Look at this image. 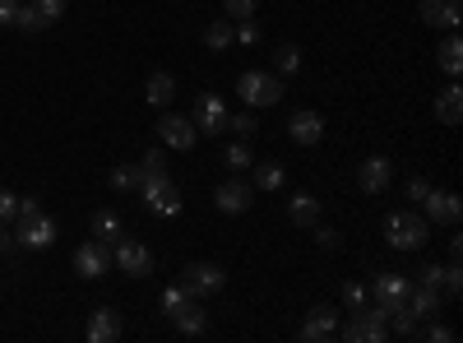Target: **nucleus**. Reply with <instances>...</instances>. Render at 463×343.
<instances>
[{"label": "nucleus", "instance_id": "1", "mask_svg": "<svg viewBox=\"0 0 463 343\" xmlns=\"http://www.w3.org/2000/svg\"><path fill=\"white\" fill-rule=\"evenodd\" d=\"M427 237H431V223L417 209H394L390 218H384V242H390L394 251H421Z\"/></svg>", "mask_w": 463, "mask_h": 343}, {"label": "nucleus", "instance_id": "2", "mask_svg": "<svg viewBox=\"0 0 463 343\" xmlns=\"http://www.w3.org/2000/svg\"><path fill=\"white\" fill-rule=\"evenodd\" d=\"M135 190H139V200H144L148 214H158V218H176V214H181V190H176V181H172L167 172L139 176Z\"/></svg>", "mask_w": 463, "mask_h": 343}, {"label": "nucleus", "instance_id": "3", "mask_svg": "<svg viewBox=\"0 0 463 343\" xmlns=\"http://www.w3.org/2000/svg\"><path fill=\"white\" fill-rule=\"evenodd\" d=\"M338 338H347V343H384L390 338V316H384L380 307H357V311H347V325H338Z\"/></svg>", "mask_w": 463, "mask_h": 343}, {"label": "nucleus", "instance_id": "4", "mask_svg": "<svg viewBox=\"0 0 463 343\" xmlns=\"http://www.w3.org/2000/svg\"><path fill=\"white\" fill-rule=\"evenodd\" d=\"M237 93L246 98V107H279V102H283V74L246 70L241 80H237Z\"/></svg>", "mask_w": 463, "mask_h": 343}, {"label": "nucleus", "instance_id": "5", "mask_svg": "<svg viewBox=\"0 0 463 343\" xmlns=\"http://www.w3.org/2000/svg\"><path fill=\"white\" fill-rule=\"evenodd\" d=\"M111 264H116V270H121V274H130V279H148L153 274V251L139 242V237H116L111 242Z\"/></svg>", "mask_w": 463, "mask_h": 343}, {"label": "nucleus", "instance_id": "6", "mask_svg": "<svg viewBox=\"0 0 463 343\" xmlns=\"http://www.w3.org/2000/svg\"><path fill=\"white\" fill-rule=\"evenodd\" d=\"M56 218L52 214H19V233H14V246H24V251H47L52 242H56Z\"/></svg>", "mask_w": 463, "mask_h": 343}, {"label": "nucleus", "instance_id": "7", "mask_svg": "<svg viewBox=\"0 0 463 343\" xmlns=\"http://www.w3.org/2000/svg\"><path fill=\"white\" fill-rule=\"evenodd\" d=\"M408 288H412V279H408V274L380 270V274H375V283H371V307H380L384 316L399 311V307H408Z\"/></svg>", "mask_w": 463, "mask_h": 343}, {"label": "nucleus", "instance_id": "8", "mask_svg": "<svg viewBox=\"0 0 463 343\" xmlns=\"http://www.w3.org/2000/svg\"><path fill=\"white\" fill-rule=\"evenodd\" d=\"M107 270H111V246L107 242L89 237V242L74 246V274H80V279H102Z\"/></svg>", "mask_w": 463, "mask_h": 343}, {"label": "nucleus", "instance_id": "9", "mask_svg": "<svg viewBox=\"0 0 463 343\" xmlns=\"http://www.w3.org/2000/svg\"><path fill=\"white\" fill-rule=\"evenodd\" d=\"M288 139L301 144V148H316L325 139V117H320V111H311V107L288 111Z\"/></svg>", "mask_w": 463, "mask_h": 343}, {"label": "nucleus", "instance_id": "10", "mask_svg": "<svg viewBox=\"0 0 463 343\" xmlns=\"http://www.w3.org/2000/svg\"><path fill=\"white\" fill-rule=\"evenodd\" d=\"M190 121H195L200 135H222L227 130V102L218 93H200L195 107H190Z\"/></svg>", "mask_w": 463, "mask_h": 343}, {"label": "nucleus", "instance_id": "11", "mask_svg": "<svg viewBox=\"0 0 463 343\" xmlns=\"http://www.w3.org/2000/svg\"><path fill=\"white\" fill-rule=\"evenodd\" d=\"M158 139L163 148H176V154H185V148H195L200 130L190 117H181V111H167V117H158Z\"/></svg>", "mask_w": 463, "mask_h": 343}, {"label": "nucleus", "instance_id": "12", "mask_svg": "<svg viewBox=\"0 0 463 343\" xmlns=\"http://www.w3.org/2000/svg\"><path fill=\"white\" fill-rule=\"evenodd\" d=\"M250 205H255V186L250 181H222V186H213V209L218 214H250Z\"/></svg>", "mask_w": 463, "mask_h": 343}, {"label": "nucleus", "instance_id": "13", "mask_svg": "<svg viewBox=\"0 0 463 343\" xmlns=\"http://www.w3.org/2000/svg\"><path fill=\"white\" fill-rule=\"evenodd\" d=\"M181 283L195 297H213V292H222L227 274L218 270V264H209V260H195V264H185V270H181Z\"/></svg>", "mask_w": 463, "mask_h": 343}, {"label": "nucleus", "instance_id": "14", "mask_svg": "<svg viewBox=\"0 0 463 343\" xmlns=\"http://www.w3.org/2000/svg\"><path fill=\"white\" fill-rule=\"evenodd\" d=\"M357 186H362V195H384V190L394 186V163L384 158V154H371L357 167Z\"/></svg>", "mask_w": 463, "mask_h": 343}, {"label": "nucleus", "instance_id": "15", "mask_svg": "<svg viewBox=\"0 0 463 343\" xmlns=\"http://www.w3.org/2000/svg\"><path fill=\"white\" fill-rule=\"evenodd\" d=\"M417 19L427 24V28H445V33H454L458 19H463V0H421V5H417Z\"/></svg>", "mask_w": 463, "mask_h": 343}, {"label": "nucleus", "instance_id": "16", "mask_svg": "<svg viewBox=\"0 0 463 343\" xmlns=\"http://www.w3.org/2000/svg\"><path fill=\"white\" fill-rule=\"evenodd\" d=\"M421 209H427V223H445V227H454L463 218V200L454 195V190H436V186L427 190Z\"/></svg>", "mask_w": 463, "mask_h": 343}, {"label": "nucleus", "instance_id": "17", "mask_svg": "<svg viewBox=\"0 0 463 343\" xmlns=\"http://www.w3.org/2000/svg\"><path fill=\"white\" fill-rule=\"evenodd\" d=\"M306 343H320V338H334L338 334V311H329V307H311V316L301 320V329H297Z\"/></svg>", "mask_w": 463, "mask_h": 343}, {"label": "nucleus", "instance_id": "18", "mask_svg": "<svg viewBox=\"0 0 463 343\" xmlns=\"http://www.w3.org/2000/svg\"><path fill=\"white\" fill-rule=\"evenodd\" d=\"M121 311H111V307H98L93 316H89V343H116L121 338Z\"/></svg>", "mask_w": 463, "mask_h": 343}, {"label": "nucleus", "instance_id": "19", "mask_svg": "<svg viewBox=\"0 0 463 343\" xmlns=\"http://www.w3.org/2000/svg\"><path fill=\"white\" fill-rule=\"evenodd\" d=\"M408 311L417 316V320H427V316H436L440 311V288H431V283H412L408 288Z\"/></svg>", "mask_w": 463, "mask_h": 343}, {"label": "nucleus", "instance_id": "20", "mask_svg": "<svg viewBox=\"0 0 463 343\" xmlns=\"http://www.w3.org/2000/svg\"><path fill=\"white\" fill-rule=\"evenodd\" d=\"M144 98H148L153 107H172V102H176V74L153 70L148 80H144Z\"/></svg>", "mask_w": 463, "mask_h": 343}, {"label": "nucleus", "instance_id": "21", "mask_svg": "<svg viewBox=\"0 0 463 343\" xmlns=\"http://www.w3.org/2000/svg\"><path fill=\"white\" fill-rule=\"evenodd\" d=\"M288 218H292V227H316L320 223V200L306 195V190H297V195L288 200Z\"/></svg>", "mask_w": 463, "mask_h": 343}, {"label": "nucleus", "instance_id": "22", "mask_svg": "<svg viewBox=\"0 0 463 343\" xmlns=\"http://www.w3.org/2000/svg\"><path fill=\"white\" fill-rule=\"evenodd\" d=\"M172 320H176V334H185V338H200V334L209 329V311L200 307V301H190V307L176 311Z\"/></svg>", "mask_w": 463, "mask_h": 343}, {"label": "nucleus", "instance_id": "23", "mask_svg": "<svg viewBox=\"0 0 463 343\" xmlns=\"http://www.w3.org/2000/svg\"><path fill=\"white\" fill-rule=\"evenodd\" d=\"M458 117H463V93H458V84H449L436 98V121L440 126H458Z\"/></svg>", "mask_w": 463, "mask_h": 343}, {"label": "nucleus", "instance_id": "24", "mask_svg": "<svg viewBox=\"0 0 463 343\" xmlns=\"http://www.w3.org/2000/svg\"><path fill=\"white\" fill-rule=\"evenodd\" d=\"M250 167H255V176H250V186H255V190H269V195H274V190H283V186H288L283 163H250Z\"/></svg>", "mask_w": 463, "mask_h": 343}, {"label": "nucleus", "instance_id": "25", "mask_svg": "<svg viewBox=\"0 0 463 343\" xmlns=\"http://www.w3.org/2000/svg\"><path fill=\"white\" fill-rule=\"evenodd\" d=\"M232 43H237V28H232V19L222 14V19H213L209 28H204V47L209 52H227Z\"/></svg>", "mask_w": 463, "mask_h": 343}, {"label": "nucleus", "instance_id": "26", "mask_svg": "<svg viewBox=\"0 0 463 343\" xmlns=\"http://www.w3.org/2000/svg\"><path fill=\"white\" fill-rule=\"evenodd\" d=\"M436 61H440V70L449 74V80H454V74L463 70V43H458V37H454V33H449V37H445V43L436 47Z\"/></svg>", "mask_w": 463, "mask_h": 343}, {"label": "nucleus", "instance_id": "27", "mask_svg": "<svg viewBox=\"0 0 463 343\" xmlns=\"http://www.w3.org/2000/svg\"><path fill=\"white\" fill-rule=\"evenodd\" d=\"M93 237L111 246L116 237H121V218H116L111 209H98V214H93Z\"/></svg>", "mask_w": 463, "mask_h": 343}, {"label": "nucleus", "instance_id": "28", "mask_svg": "<svg viewBox=\"0 0 463 343\" xmlns=\"http://www.w3.org/2000/svg\"><path fill=\"white\" fill-rule=\"evenodd\" d=\"M190 301H200L195 292H190L185 283H172V288H163V311L167 316H176V311H185L190 307Z\"/></svg>", "mask_w": 463, "mask_h": 343}, {"label": "nucleus", "instance_id": "29", "mask_svg": "<svg viewBox=\"0 0 463 343\" xmlns=\"http://www.w3.org/2000/svg\"><path fill=\"white\" fill-rule=\"evenodd\" d=\"M255 163V154H250V139H237V144H227V154H222V167H232V172H246Z\"/></svg>", "mask_w": 463, "mask_h": 343}, {"label": "nucleus", "instance_id": "30", "mask_svg": "<svg viewBox=\"0 0 463 343\" xmlns=\"http://www.w3.org/2000/svg\"><path fill=\"white\" fill-rule=\"evenodd\" d=\"M227 130L237 135V139H255V130H260V121H255V107L237 111V117H232V111H227Z\"/></svg>", "mask_w": 463, "mask_h": 343}, {"label": "nucleus", "instance_id": "31", "mask_svg": "<svg viewBox=\"0 0 463 343\" xmlns=\"http://www.w3.org/2000/svg\"><path fill=\"white\" fill-rule=\"evenodd\" d=\"M297 70H301V47L283 43V47L274 52V74H297Z\"/></svg>", "mask_w": 463, "mask_h": 343}, {"label": "nucleus", "instance_id": "32", "mask_svg": "<svg viewBox=\"0 0 463 343\" xmlns=\"http://www.w3.org/2000/svg\"><path fill=\"white\" fill-rule=\"evenodd\" d=\"M135 186H139V172H135V163H121V167L111 172V190H116V195H130Z\"/></svg>", "mask_w": 463, "mask_h": 343}, {"label": "nucleus", "instance_id": "33", "mask_svg": "<svg viewBox=\"0 0 463 343\" xmlns=\"http://www.w3.org/2000/svg\"><path fill=\"white\" fill-rule=\"evenodd\" d=\"M343 307H347V311L371 307V288H366V283H357V279H353V283H343Z\"/></svg>", "mask_w": 463, "mask_h": 343}, {"label": "nucleus", "instance_id": "34", "mask_svg": "<svg viewBox=\"0 0 463 343\" xmlns=\"http://www.w3.org/2000/svg\"><path fill=\"white\" fill-rule=\"evenodd\" d=\"M14 28H24V33H37V28H47V19L37 14V5H33V0H24V5H19V14H14Z\"/></svg>", "mask_w": 463, "mask_h": 343}, {"label": "nucleus", "instance_id": "35", "mask_svg": "<svg viewBox=\"0 0 463 343\" xmlns=\"http://www.w3.org/2000/svg\"><path fill=\"white\" fill-rule=\"evenodd\" d=\"M139 176H153V172H167V148H148V154L135 163Z\"/></svg>", "mask_w": 463, "mask_h": 343}, {"label": "nucleus", "instance_id": "36", "mask_svg": "<svg viewBox=\"0 0 463 343\" xmlns=\"http://www.w3.org/2000/svg\"><path fill=\"white\" fill-rule=\"evenodd\" d=\"M440 288H445L449 297H458V292H463V270H458V260H449V264H445V279H440Z\"/></svg>", "mask_w": 463, "mask_h": 343}, {"label": "nucleus", "instance_id": "37", "mask_svg": "<svg viewBox=\"0 0 463 343\" xmlns=\"http://www.w3.org/2000/svg\"><path fill=\"white\" fill-rule=\"evenodd\" d=\"M255 5H260V0H222V14L227 19H250Z\"/></svg>", "mask_w": 463, "mask_h": 343}, {"label": "nucleus", "instance_id": "38", "mask_svg": "<svg viewBox=\"0 0 463 343\" xmlns=\"http://www.w3.org/2000/svg\"><path fill=\"white\" fill-rule=\"evenodd\" d=\"M427 190H431V181H427V176H408V181H403V195H408V200H417V205L427 200Z\"/></svg>", "mask_w": 463, "mask_h": 343}, {"label": "nucleus", "instance_id": "39", "mask_svg": "<svg viewBox=\"0 0 463 343\" xmlns=\"http://www.w3.org/2000/svg\"><path fill=\"white\" fill-rule=\"evenodd\" d=\"M33 5H37V14H43L47 24H56L65 14V0H33Z\"/></svg>", "mask_w": 463, "mask_h": 343}, {"label": "nucleus", "instance_id": "40", "mask_svg": "<svg viewBox=\"0 0 463 343\" xmlns=\"http://www.w3.org/2000/svg\"><path fill=\"white\" fill-rule=\"evenodd\" d=\"M237 43H241V47H255V43H260L255 19H237Z\"/></svg>", "mask_w": 463, "mask_h": 343}, {"label": "nucleus", "instance_id": "41", "mask_svg": "<svg viewBox=\"0 0 463 343\" xmlns=\"http://www.w3.org/2000/svg\"><path fill=\"white\" fill-rule=\"evenodd\" d=\"M14 214H19V195H14V190H0V223L14 218Z\"/></svg>", "mask_w": 463, "mask_h": 343}, {"label": "nucleus", "instance_id": "42", "mask_svg": "<svg viewBox=\"0 0 463 343\" xmlns=\"http://www.w3.org/2000/svg\"><path fill=\"white\" fill-rule=\"evenodd\" d=\"M316 246L320 251H338V233L334 227H316Z\"/></svg>", "mask_w": 463, "mask_h": 343}, {"label": "nucleus", "instance_id": "43", "mask_svg": "<svg viewBox=\"0 0 463 343\" xmlns=\"http://www.w3.org/2000/svg\"><path fill=\"white\" fill-rule=\"evenodd\" d=\"M440 279H445V264H427V270H421V283L440 288Z\"/></svg>", "mask_w": 463, "mask_h": 343}, {"label": "nucleus", "instance_id": "44", "mask_svg": "<svg viewBox=\"0 0 463 343\" xmlns=\"http://www.w3.org/2000/svg\"><path fill=\"white\" fill-rule=\"evenodd\" d=\"M19 5H24V0H0V24H14Z\"/></svg>", "mask_w": 463, "mask_h": 343}, {"label": "nucleus", "instance_id": "45", "mask_svg": "<svg viewBox=\"0 0 463 343\" xmlns=\"http://www.w3.org/2000/svg\"><path fill=\"white\" fill-rule=\"evenodd\" d=\"M427 338H431V343H454V329H449V325H431Z\"/></svg>", "mask_w": 463, "mask_h": 343}, {"label": "nucleus", "instance_id": "46", "mask_svg": "<svg viewBox=\"0 0 463 343\" xmlns=\"http://www.w3.org/2000/svg\"><path fill=\"white\" fill-rule=\"evenodd\" d=\"M10 246H14V233H10V227H5V223H0V255H5Z\"/></svg>", "mask_w": 463, "mask_h": 343}]
</instances>
